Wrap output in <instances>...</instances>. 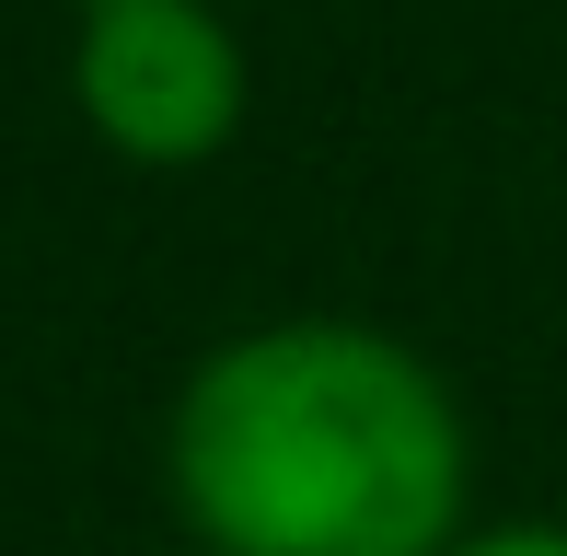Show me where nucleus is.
Listing matches in <instances>:
<instances>
[{"mask_svg": "<svg viewBox=\"0 0 567 556\" xmlns=\"http://www.w3.org/2000/svg\"><path fill=\"white\" fill-rule=\"evenodd\" d=\"M174 475L231 556H429L463 498V429L405 348L278 325L197 371Z\"/></svg>", "mask_w": 567, "mask_h": 556, "instance_id": "1", "label": "nucleus"}, {"mask_svg": "<svg viewBox=\"0 0 567 556\" xmlns=\"http://www.w3.org/2000/svg\"><path fill=\"white\" fill-rule=\"evenodd\" d=\"M82 105L140 163H197L244 105V59L197 0H105L82 35Z\"/></svg>", "mask_w": 567, "mask_h": 556, "instance_id": "2", "label": "nucleus"}, {"mask_svg": "<svg viewBox=\"0 0 567 556\" xmlns=\"http://www.w3.org/2000/svg\"><path fill=\"white\" fill-rule=\"evenodd\" d=\"M463 556H567V534H486V545H463Z\"/></svg>", "mask_w": 567, "mask_h": 556, "instance_id": "3", "label": "nucleus"}]
</instances>
